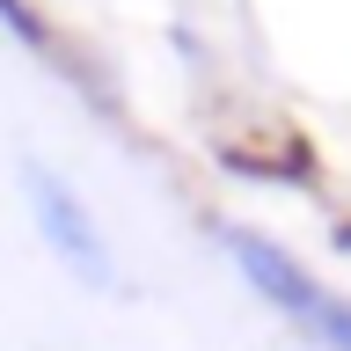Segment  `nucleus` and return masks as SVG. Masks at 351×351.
Masks as SVG:
<instances>
[{
    "label": "nucleus",
    "mask_w": 351,
    "mask_h": 351,
    "mask_svg": "<svg viewBox=\"0 0 351 351\" xmlns=\"http://www.w3.org/2000/svg\"><path fill=\"white\" fill-rule=\"evenodd\" d=\"M219 249H227V263L241 271V285H249L271 315H285L307 344L351 351V293L322 285L300 256H293V249H285V241L256 234V227H219Z\"/></svg>",
    "instance_id": "f257e3e1"
},
{
    "label": "nucleus",
    "mask_w": 351,
    "mask_h": 351,
    "mask_svg": "<svg viewBox=\"0 0 351 351\" xmlns=\"http://www.w3.org/2000/svg\"><path fill=\"white\" fill-rule=\"evenodd\" d=\"M15 176H22V205H29V219H37V241L51 249V263H59L73 285H88V293H117L125 271H117V249H110L95 205H88L51 161H37V154H22Z\"/></svg>",
    "instance_id": "f03ea898"
},
{
    "label": "nucleus",
    "mask_w": 351,
    "mask_h": 351,
    "mask_svg": "<svg viewBox=\"0 0 351 351\" xmlns=\"http://www.w3.org/2000/svg\"><path fill=\"white\" fill-rule=\"evenodd\" d=\"M0 29H8L15 44H29L37 59H66V51H59V29H51V15H44L37 0H0Z\"/></svg>",
    "instance_id": "7ed1b4c3"
}]
</instances>
